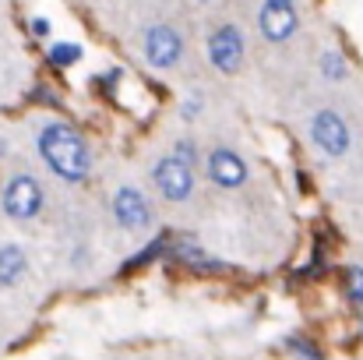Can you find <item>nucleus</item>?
Listing matches in <instances>:
<instances>
[{"mask_svg": "<svg viewBox=\"0 0 363 360\" xmlns=\"http://www.w3.org/2000/svg\"><path fill=\"white\" fill-rule=\"evenodd\" d=\"M39 152H43L46 166H50L57 177H64L67 184H82V180L89 177L92 156H89L85 138H82L71 124H64V120L46 124L43 134H39Z\"/></svg>", "mask_w": 363, "mask_h": 360, "instance_id": "obj_1", "label": "nucleus"}, {"mask_svg": "<svg viewBox=\"0 0 363 360\" xmlns=\"http://www.w3.org/2000/svg\"><path fill=\"white\" fill-rule=\"evenodd\" d=\"M0 205H4V212H7L11 219H18V223L35 219V216L43 212V187H39V180H35V177H25V173L11 177L7 187H4Z\"/></svg>", "mask_w": 363, "mask_h": 360, "instance_id": "obj_2", "label": "nucleus"}, {"mask_svg": "<svg viewBox=\"0 0 363 360\" xmlns=\"http://www.w3.org/2000/svg\"><path fill=\"white\" fill-rule=\"evenodd\" d=\"M257 28L268 43H286L300 28V7L296 0H264L257 11Z\"/></svg>", "mask_w": 363, "mask_h": 360, "instance_id": "obj_3", "label": "nucleus"}, {"mask_svg": "<svg viewBox=\"0 0 363 360\" xmlns=\"http://www.w3.org/2000/svg\"><path fill=\"white\" fill-rule=\"evenodd\" d=\"M152 180H155V187L166 202H184L194 191V166L184 163L180 156H166V159L155 163Z\"/></svg>", "mask_w": 363, "mask_h": 360, "instance_id": "obj_4", "label": "nucleus"}, {"mask_svg": "<svg viewBox=\"0 0 363 360\" xmlns=\"http://www.w3.org/2000/svg\"><path fill=\"white\" fill-rule=\"evenodd\" d=\"M141 50H145V60L152 67H173L184 57V36L173 25H148Z\"/></svg>", "mask_w": 363, "mask_h": 360, "instance_id": "obj_5", "label": "nucleus"}, {"mask_svg": "<svg viewBox=\"0 0 363 360\" xmlns=\"http://www.w3.org/2000/svg\"><path fill=\"white\" fill-rule=\"evenodd\" d=\"M243 53H247V46H243V36L237 25H219V28H212V36H208V60H212L216 71H223V75L240 71Z\"/></svg>", "mask_w": 363, "mask_h": 360, "instance_id": "obj_6", "label": "nucleus"}, {"mask_svg": "<svg viewBox=\"0 0 363 360\" xmlns=\"http://www.w3.org/2000/svg\"><path fill=\"white\" fill-rule=\"evenodd\" d=\"M311 138H314V145H318L325 156H332V159H339V156L350 152V124L339 117L335 110L314 114V120H311Z\"/></svg>", "mask_w": 363, "mask_h": 360, "instance_id": "obj_7", "label": "nucleus"}, {"mask_svg": "<svg viewBox=\"0 0 363 360\" xmlns=\"http://www.w3.org/2000/svg\"><path fill=\"white\" fill-rule=\"evenodd\" d=\"M208 177H212L216 187L237 191V187L247 184V163L233 148H212V156H208Z\"/></svg>", "mask_w": 363, "mask_h": 360, "instance_id": "obj_8", "label": "nucleus"}, {"mask_svg": "<svg viewBox=\"0 0 363 360\" xmlns=\"http://www.w3.org/2000/svg\"><path fill=\"white\" fill-rule=\"evenodd\" d=\"M113 216H117V223L127 227V230H145V227H152V209H148L145 195L134 191V187H121V191H117V198H113Z\"/></svg>", "mask_w": 363, "mask_h": 360, "instance_id": "obj_9", "label": "nucleus"}, {"mask_svg": "<svg viewBox=\"0 0 363 360\" xmlns=\"http://www.w3.org/2000/svg\"><path fill=\"white\" fill-rule=\"evenodd\" d=\"M166 258H169V261H184V265H191V268H205V272L223 268V265H216V258H208L191 237H169Z\"/></svg>", "mask_w": 363, "mask_h": 360, "instance_id": "obj_10", "label": "nucleus"}, {"mask_svg": "<svg viewBox=\"0 0 363 360\" xmlns=\"http://www.w3.org/2000/svg\"><path fill=\"white\" fill-rule=\"evenodd\" d=\"M28 272V258L18 244H4L0 247V286H14L21 283Z\"/></svg>", "mask_w": 363, "mask_h": 360, "instance_id": "obj_11", "label": "nucleus"}, {"mask_svg": "<svg viewBox=\"0 0 363 360\" xmlns=\"http://www.w3.org/2000/svg\"><path fill=\"white\" fill-rule=\"evenodd\" d=\"M166 247H169V237H155L145 251H138L127 265H123V272H130V268H141V265H148V261H155V258H166Z\"/></svg>", "mask_w": 363, "mask_h": 360, "instance_id": "obj_12", "label": "nucleus"}, {"mask_svg": "<svg viewBox=\"0 0 363 360\" xmlns=\"http://www.w3.org/2000/svg\"><path fill=\"white\" fill-rule=\"evenodd\" d=\"M82 60V46L78 43H53L50 46V64L53 67H71Z\"/></svg>", "mask_w": 363, "mask_h": 360, "instance_id": "obj_13", "label": "nucleus"}, {"mask_svg": "<svg viewBox=\"0 0 363 360\" xmlns=\"http://www.w3.org/2000/svg\"><path fill=\"white\" fill-rule=\"evenodd\" d=\"M346 71H350V67H346V57H342V53L328 50V53L321 57V75H325V78H332V82H342V78H346Z\"/></svg>", "mask_w": 363, "mask_h": 360, "instance_id": "obj_14", "label": "nucleus"}, {"mask_svg": "<svg viewBox=\"0 0 363 360\" xmlns=\"http://www.w3.org/2000/svg\"><path fill=\"white\" fill-rule=\"evenodd\" d=\"M286 350H289L296 360H325L321 354H318V347H314V343H307V339H300V336L286 339Z\"/></svg>", "mask_w": 363, "mask_h": 360, "instance_id": "obj_15", "label": "nucleus"}, {"mask_svg": "<svg viewBox=\"0 0 363 360\" xmlns=\"http://www.w3.org/2000/svg\"><path fill=\"white\" fill-rule=\"evenodd\" d=\"M346 297H350L353 304H363V268L360 265H353V268L346 272Z\"/></svg>", "mask_w": 363, "mask_h": 360, "instance_id": "obj_16", "label": "nucleus"}, {"mask_svg": "<svg viewBox=\"0 0 363 360\" xmlns=\"http://www.w3.org/2000/svg\"><path fill=\"white\" fill-rule=\"evenodd\" d=\"M173 156H180V159H184V163H191V166H194V159H198V152H194V145H191V141H177Z\"/></svg>", "mask_w": 363, "mask_h": 360, "instance_id": "obj_17", "label": "nucleus"}, {"mask_svg": "<svg viewBox=\"0 0 363 360\" xmlns=\"http://www.w3.org/2000/svg\"><path fill=\"white\" fill-rule=\"evenodd\" d=\"M32 36L35 39H46L50 36V21L46 18H32Z\"/></svg>", "mask_w": 363, "mask_h": 360, "instance_id": "obj_18", "label": "nucleus"}, {"mask_svg": "<svg viewBox=\"0 0 363 360\" xmlns=\"http://www.w3.org/2000/svg\"><path fill=\"white\" fill-rule=\"evenodd\" d=\"M32 99H39V103H50V107H57V103H60V99H57V96L46 89V85H39V89L32 92Z\"/></svg>", "mask_w": 363, "mask_h": 360, "instance_id": "obj_19", "label": "nucleus"}, {"mask_svg": "<svg viewBox=\"0 0 363 360\" xmlns=\"http://www.w3.org/2000/svg\"><path fill=\"white\" fill-rule=\"evenodd\" d=\"M4 152H7V145H4V141H0V156H4Z\"/></svg>", "mask_w": 363, "mask_h": 360, "instance_id": "obj_20", "label": "nucleus"}, {"mask_svg": "<svg viewBox=\"0 0 363 360\" xmlns=\"http://www.w3.org/2000/svg\"><path fill=\"white\" fill-rule=\"evenodd\" d=\"M198 4H212V0H198Z\"/></svg>", "mask_w": 363, "mask_h": 360, "instance_id": "obj_21", "label": "nucleus"}]
</instances>
